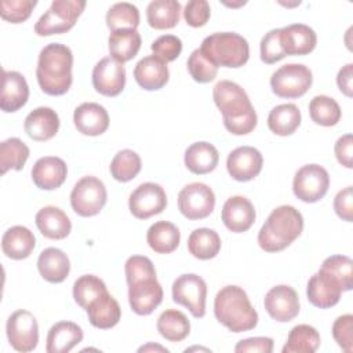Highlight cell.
Returning <instances> with one entry per match:
<instances>
[{
    "label": "cell",
    "mask_w": 353,
    "mask_h": 353,
    "mask_svg": "<svg viewBox=\"0 0 353 353\" xmlns=\"http://www.w3.org/2000/svg\"><path fill=\"white\" fill-rule=\"evenodd\" d=\"M212 98L222 113L223 125L230 134L245 135L256 127V112L247 92L237 83L218 81L212 90Z\"/></svg>",
    "instance_id": "6da1fadb"
},
{
    "label": "cell",
    "mask_w": 353,
    "mask_h": 353,
    "mask_svg": "<svg viewBox=\"0 0 353 353\" xmlns=\"http://www.w3.org/2000/svg\"><path fill=\"white\" fill-rule=\"evenodd\" d=\"M72 50L61 43L47 44L39 54L36 77L43 92L48 95H63L69 91L73 76Z\"/></svg>",
    "instance_id": "7a4b0ae2"
},
{
    "label": "cell",
    "mask_w": 353,
    "mask_h": 353,
    "mask_svg": "<svg viewBox=\"0 0 353 353\" xmlns=\"http://www.w3.org/2000/svg\"><path fill=\"white\" fill-rule=\"evenodd\" d=\"M216 320L232 332L254 330L258 324V313L251 305L247 292L239 285L222 287L214 299Z\"/></svg>",
    "instance_id": "3957f363"
},
{
    "label": "cell",
    "mask_w": 353,
    "mask_h": 353,
    "mask_svg": "<svg viewBox=\"0 0 353 353\" xmlns=\"http://www.w3.org/2000/svg\"><path fill=\"white\" fill-rule=\"evenodd\" d=\"M303 230V216L292 205L274 208L258 233V244L266 252H279L291 245Z\"/></svg>",
    "instance_id": "277c9868"
},
{
    "label": "cell",
    "mask_w": 353,
    "mask_h": 353,
    "mask_svg": "<svg viewBox=\"0 0 353 353\" xmlns=\"http://www.w3.org/2000/svg\"><path fill=\"white\" fill-rule=\"evenodd\" d=\"M200 50L218 68H240L250 58L248 41L234 32H216L207 36Z\"/></svg>",
    "instance_id": "5b68a950"
},
{
    "label": "cell",
    "mask_w": 353,
    "mask_h": 353,
    "mask_svg": "<svg viewBox=\"0 0 353 353\" xmlns=\"http://www.w3.org/2000/svg\"><path fill=\"white\" fill-rule=\"evenodd\" d=\"M84 8V0H54L36 22L34 33L39 36L66 33L74 26Z\"/></svg>",
    "instance_id": "8992f818"
},
{
    "label": "cell",
    "mask_w": 353,
    "mask_h": 353,
    "mask_svg": "<svg viewBox=\"0 0 353 353\" xmlns=\"http://www.w3.org/2000/svg\"><path fill=\"white\" fill-rule=\"evenodd\" d=\"M313 83L312 72L302 63L280 66L270 77L272 91L280 98H299L307 92Z\"/></svg>",
    "instance_id": "52a82bcc"
},
{
    "label": "cell",
    "mask_w": 353,
    "mask_h": 353,
    "mask_svg": "<svg viewBox=\"0 0 353 353\" xmlns=\"http://www.w3.org/2000/svg\"><path fill=\"white\" fill-rule=\"evenodd\" d=\"M108 193L103 182L97 176L87 175L77 181L70 193V205L80 216H94L106 204Z\"/></svg>",
    "instance_id": "ba28073f"
},
{
    "label": "cell",
    "mask_w": 353,
    "mask_h": 353,
    "mask_svg": "<svg viewBox=\"0 0 353 353\" xmlns=\"http://www.w3.org/2000/svg\"><path fill=\"white\" fill-rule=\"evenodd\" d=\"M207 284L194 273L178 276L172 283V301L189 309L193 317L201 319L205 314Z\"/></svg>",
    "instance_id": "9c48e42d"
},
{
    "label": "cell",
    "mask_w": 353,
    "mask_h": 353,
    "mask_svg": "<svg viewBox=\"0 0 353 353\" xmlns=\"http://www.w3.org/2000/svg\"><path fill=\"white\" fill-rule=\"evenodd\" d=\"M330 188L328 171L319 164H306L301 167L294 176V194L305 203H316L321 200Z\"/></svg>",
    "instance_id": "30bf717a"
},
{
    "label": "cell",
    "mask_w": 353,
    "mask_h": 353,
    "mask_svg": "<svg viewBox=\"0 0 353 353\" xmlns=\"http://www.w3.org/2000/svg\"><path fill=\"white\" fill-rule=\"evenodd\" d=\"M215 207V194L212 189L201 182H193L182 188L178 194V208L181 214L190 219L207 218Z\"/></svg>",
    "instance_id": "8fae6325"
},
{
    "label": "cell",
    "mask_w": 353,
    "mask_h": 353,
    "mask_svg": "<svg viewBox=\"0 0 353 353\" xmlns=\"http://www.w3.org/2000/svg\"><path fill=\"white\" fill-rule=\"evenodd\" d=\"M10 345L17 352H32L39 342V325L36 317L29 312L19 309L14 312L6 324Z\"/></svg>",
    "instance_id": "7c38bea8"
},
{
    "label": "cell",
    "mask_w": 353,
    "mask_h": 353,
    "mask_svg": "<svg viewBox=\"0 0 353 353\" xmlns=\"http://www.w3.org/2000/svg\"><path fill=\"white\" fill-rule=\"evenodd\" d=\"M167 207V194L164 189L154 182L141 183L128 199V208L138 219H148L163 212Z\"/></svg>",
    "instance_id": "4fadbf2b"
},
{
    "label": "cell",
    "mask_w": 353,
    "mask_h": 353,
    "mask_svg": "<svg viewBox=\"0 0 353 353\" xmlns=\"http://www.w3.org/2000/svg\"><path fill=\"white\" fill-rule=\"evenodd\" d=\"M163 301V288L156 276L143 277L128 284V303L139 316L150 314Z\"/></svg>",
    "instance_id": "5bb4252c"
},
{
    "label": "cell",
    "mask_w": 353,
    "mask_h": 353,
    "mask_svg": "<svg viewBox=\"0 0 353 353\" xmlns=\"http://www.w3.org/2000/svg\"><path fill=\"white\" fill-rule=\"evenodd\" d=\"M92 85L105 97L119 95L125 85V69L112 57L102 58L92 69Z\"/></svg>",
    "instance_id": "9a60e30c"
},
{
    "label": "cell",
    "mask_w": 353,
    "mask_h": 353,
    "mask_svg": "<svg viewBox=\"0 0 353 353\" xmlns=\"http://www.w3.org/2000/svg\"><path fill=\"white\" fill-rule=\"evenodd\" d=\"M263 305L269 316L279 323L291 321L299 313L298 294L292 287L285 284L270 288L265 295Z\"/></svg>",
    "instance_id": "2e32d148"
},
{
    "label": "cell",
    "mask_w": 353,
    "mask_h": 353,
    "mask_svg": "<svg viewBox=\"0 0 353 353\" xmlns=\"http://www.w3.org/2000/svg\"><path fill=\"white\" fill-rule=\"evenodd\" d=\"M342 292L343 290L339 281L321 269H319V272L309 279L306 287V295L309 302L320 309H328L335 306L339 302Z\"/></svg>",
    "instance_id": "e0dca14e"
},
{
    "label": "cell",
    "mask_w": 353,
    "mask_h": 353,
    "mask_svg": "<svg viewBox=\"0 0 353 353\" xmlns=\"http://www.w3.org/2000/svg\"><path fill=\"white\" fill-rule=\"evenodd\" d=\"M263 165L261 152L252 146H239L232 150L226 160L229 175L239 181L247 182L259 175Z\"/></svg>",
    "instance_id": "ac0fdd59"
},
{
    "label": "cell",
    "mask_w": 353,
    "mask_h": 353,
    "mask_svg": "<svg viewBox=\"0 0 353 353\" xmlns=\"http://www.w3.org/2000/svg\"><path fill=\"white\" fill-rule=\"evenodd\" d=\"M221 218L230 232L243 233L254 225L256 214L252 203L247 197L232 196L225 201Z\"/></svg>",
    "instance_id": "d6986e66"
},
{
    "label": "cell",
    "mask_w": 353,
    "mask_h": 353,
    "mask_svg": "<svg viewBox=\"0 0 353 353\" xmlns=\"http://www.w3.org/2000/svg\"><path fill=\"white\" fill-rule=\"evenodd\" d=\"M73 121L80 134L97 137L108 130L109 114L102 105L95 102H84L74 109Z\"/></svg>",
    "instance_id": "ffe728a7"
},
{
    "label": "cell",
    "mask_w": 353,
    "mask_h": 353,
    "mask_svg": "<svg viewBox=\"0 0 353 353\" xmlns=\"http://www.w3.org/2000/svg\"><path fill=\"white\" fill-rule=\"evenodd\" d=\"M134 77L138 85L146 91L163 88L170 79L168 66L156 55H148L138 61L134 68Z\"/></svg>",
    "instance_id": "44dd1931"
},
{
    "label": "cell",
    "mask_w": 353,
    "mask_h": 353,
    "mask_svg": "<svg viewBox=\"0 0 353 353\" xmlns=\"http://www.w3.org/2000/svg\"><path fill=\"white\" fill-rule=\"evenodd\" d=\"M68 175L66 163L55 156L39 159L32 168L33 183L43 190H54L59 188Z\"/></svg>",
    "instance_id": "7402d4cb"
},
{
    "label": "cell",
    "mask_w": 353,
    "mask_h": 353,
    "mask_svg": "<svg viewBox=\"0 0 353 353\" xmlns=\"http://www.w3.org/2000/svg\"><path fill=\"white\" fill-rule=\"evenodd\" d=\"M280 39L285 55H306L317 44L316 32L305 23H292L281 28Z\"/></svg>",
    "instance_id": "603a6c76"
},
{
    "label": "cell",
    "mask_w": 353,
    "mask_h": 353,
    "mask_svg": "<svg viewBox=\"0 0 353 353\" xmlns=\"http://www.w3.org/2000/svg\"><path fill=\"white\" fill-rule=\"evenodd\" d=\"M29 98V85L23 74L15 70H3V87L0 108L6 113H12L25 106Z\"/></svg>",
    "instance_id": "cb8c5ba5"
},
{
    "label": "cell",
    "mask_w": 353,
    "mask_h": 353,
    "mask_svg": "<svg viewBox=\"0 0 353 353\" xmlns=\"http://www.w3.org/2000/svg\"><path fill=\"white\" fill-rule=\"evenodd\" d=\"M23 128L30 139L37 142L48 141L59 130V117L54 109L40 106L26 116Z\"/></svg>",
    "instance_id": "d4e9b609"
},
{
    "label": "cell",
    "mask_w": 353,
    "mask_h": 353,
    "mask_svg": "<svg viewBox=\"0 0 353 353\" xmlns=\"http://www.w3.org/2000/svg\"><path fill=\"white\" fill-rule=\"evenodd\" d=\"M34 222L40 233L51 240H62L69 236L72 230L69 216L61 208L54 205H47L39 210Z\"/></svg>",
    "instance_id": "484cf974"
},
{
    "label": "cell",
    "mask_w": 353,
    "mask_h": 353,
    "mask_svg": "<svg viewBox=\"0 0 353 353\" xmlns=\"http://www.w3.org/2000/svg\"><path fill=\"white\" fill-rule=\"evenodd\" d=\"M83 330L73 321L55 323L48 334L46 350L48 353H68L83 341Z\"/></svg>",
    "instance_id": "4316f807"
},
{
    "label": "cell",
    "mask_w": 353,
    "mask_h": 353,
    "mask_svg": "<svg viewBox=\"0 0 353 353\" xmlns=\"http://www.w3.org/2000/svg\"><path fill=\"white\" fill-rule=\"evenodd\" d=\"M34 234L26 226L21 225L7 229L1 239L3 254L15 261L28 258L34 250Z\"/></svg>",
    "instance_id": "83f0119b"
},
{
    "label": "cell",
    "mask_w": 353,
    "mask_h": 353,
    "mask_svg": "<svg viewBox=\"0 0 353 353\" xmlns=\"http://www.w3.org/2000/svg\"><path fill=\"white\" fill-rule=\"evenodd\" d=\"M37 269L46 281L57 284L62 283L68 277L70 272V262L62 250L48 247L40 252Z\"/></svg>",
    "instance_id": "f1b7e54d"
},
{
    "label": "cell",
    "mask_w": 353,
    "mask_h": 353,
    "mask_svg": "<svg viewBox=\"0 0 353 353\" xmlns=\"http://www.w3.org/2000/svg\"><path fill=\"white\" fill-rule=\"evenodd\" d=\"M85 312L91 325L99 330H108L114 327L121 317L120 305L109 292L92 301L87 306Z\"/></svg>",
    "instance_id": "f546056e"
},
{
    "label": "cell",
    "mask_w": 353,
    "mask_h": 353,
    "mask_svg": "<svg viewBox=\"0 0 353 353\" xmlns=\"http://www.w3.org/2000/svg\"><path fill=\"white\" fill-rule=\"evenodd\" d=\"M186 168L197 175H204L214 171L219 161V153L216 148L205 141L192 143L185 152Z\"/></svg>",
    "instance_id": "4dcf8cb0"
},
{
    "label": "cell",
    "mask_w": 353,
    "mask_h": 353,
    "mask_svg": "<svg viewBox=\"0 0 353 353\" xmlns=\"http://www.w3.org/2000/svg\"><path fill=\"white\" fill-rule=\"evenodd\" d=\"M181 18V3L176 0H153L146 7V19L156 30L172 29Z\"/></svg>",
    "instance_id": "1f68e13d"
},
{
    "label": "cell",
    "mask_w": 353,
    "mask_h": 353,
    "mask_svg": "<svg viewBox=\"0 0 353 353\" xmlns=\"http://www.w3.org/2000/svg\"><path fill=\"white\" fill-rule=\"evenodd\" d=\"M146 241L154 252L171 254L179 245L181 233L174 223L167 221H159L148 229Z\"/></svg>",
    "instance_id": "d6a6232c"
},
{
    "label": "cell",
    "mask_w": 353,
    "mask_h": 353,
    "mask_svg": "<svg viewBox=\"0 0 353 353\" xmlns=\"http://www.w3.org/2000/svg\"><path fill=\"white\" fill-rule=\"evenodd\" d=\"M141 34L137 29H121L112 32L108 44L112 58L124 63L131 61L141 48Z\"/></svg>",
    "instance_id": "836d02e7"
},
{
    "label": "cell",
    "mask_w": 353,
    "mask_h": 353,
    "mask_svg": "<svg viewBox=\"0 0 353 353\" xmlns=\"http://www.w3.org/2000/svg\"><path fill=\"white\" fill-rule=\"evenodd\" d=\"M301 110L294 103H283L273 108L268 116L269 130L280 137L291 135L301 124Z\"/></svg>",
    "instance_id": "e575fe53"
},
{
    "label": "cell",
    "mask_w": 353,
    "mask_h": 353,
    "mask_svg": "<svg viewBox=\"0 0 353 353\" xmlns=\"http://www.w3.org/2000/svg\"><path fill=\"white\" fill-rule=\"evenodd\" d=\"M189 252L201 261L215 258L221 251L219 234L208 228L194 229L188 239Z\"/></svg>",
    "instance_id": "d590c367"
},
{
    "label": "cell",
    "mask_w": 353,
    "mask_h": 353,
    "mask_svg": "<svg viewBox=\"0 0 353 353\" xmlns=\"http://www.w3.org/2000/svg\"><path fill=\"white\" fill-rule=\"evenodd\" d=\"M157 331L170 342H181L189 335L190 323L181 310L168 309L159 316Z\"/></svg>",
    "instance_id": "8d00e7d4"
},
{
    "label": "cell",
    "mask_w": 353,
    "mask_h": 353,
    "mask_svg": "<svg viewBox=\"0 0 353 353\" xmlns=\"http://www.w3.org/2000/svg\"><path fill=\"white\" fill-rule=\"evenodd\" d=\"M320 346V335L317 330L307 324L295 325L283 346V353H313Z\"/></svg>",
    "instance_id": "74e56055"
},
{
    "label": "cell",
    "mask_w": 353,
    "mask_h": 353,
    "mask_svg": "<svg viewBox=\"0 0 353 353\" xmlns=\"http://www.w3.org/2000/svg\"><path fill=\"white\" fill-rule=\"evenodd\" d=\"M29 148L19 138H8L0 143V171H21L29 159Z\"/></svg>",
    "instance_id": "f35d334b"
},
{
    "label": "cell",
    "mask_w": 353,
    "mask_h": 353,
    "mask_svg": "<svg viewBox=\"0 0 353 353\" xmlns=\"http://www.w3.org/2000/svg\"><path fill=\"white\" fill-rule=\"evenodd\" d=\"M310 119L323 127L335 125L341 120V108L338 102L327 95H316L309 103Z\"/></svg>",
    "instance_id": "ab89813d"
},
{
    "label": "cell",
    "mask_w": 353,
    "mask_h": 353,
    "mask_svg": "<svg viewBox=\"0 0 353 353\" xmlns=\"http://www.w3.org/2000/svg\"><path fill=\"white\" fill-rule=\"evenodd\" d=\"M142 168L141 157L137 152L123 149L117 152L110 163V174L119 182H128L134 179Z\"/></svg>",
    "instance_id": "60d3db41"
},
{
    "label": "cell",
    "mask_w": 353,
    "mask_h": 353,
    "mask_svg": "<svg viewBox=\"0 0 353 353\" xmlns=\"http://www.w3.org/2000/svg\"><path fill=\"white\" fill-rule=\"evenodd\" d=\"M106 292H108L106 284L94 274L80 276L73 284L74 302L84 310L92 301H95L97 298H99Z\"/></svg>",
    "instance_id": "b9f144b4"
},
{
    "label": "cell",
    "mask_w": 353,
    "mask_h": 353,
    "mask_svg": "<svg viewBox=\"0 0 353 353\" xmlns=\"http://www.w3.org/2000/svg\"><path fill=\"white\" fill-rule=\"evenodd\" d=\"M106 25L112 32L137 29L139 25V11L131 3H114L106 12Z\"/></svg>",
    "instance_id": "7bdbcfd3"
},
{
    "label": "cell",
    "mask_w": 353,
    "mask_h": 353,
    "mask_svg": "<svg viewBox=\"0 0 353 353\" xmlns=\"http://www.w3.org/2000/svg\"><path fill=\"white\" fill-rule=\"evenodd\" d=\"M320 269L334 276L343 291H350L353 288V261L349 256L331 255L323 261Z\"/></svg>",
    "instance_id": "ee69618b"
},
{
    "label": "cell",
    "mask_w": 353,
    "mask_h": 353,
    "mask_svg": "<svg viewBox=\"0 0 353 353\" xmlns=\"http://www.w3.org/2000/svg\"><path fill=\"white\" fill-rule=\"evenodd\" d=\"M188 70L197 83H210L218 74V66L210 61L200 48H196L188 58Z\"/></svg>",
    "instance_id": "f6af8a7d"
},
{
    "label": "cell",
    "mask_w": 353,
    "mask_h": 353,
    "mask_svg": "<svg viewBox=\"0 0 353 353\" xmlns=\"http://www.w3.org/2000/svg\"><path fill=\"white\" fill-rule=\"evenodd\" d=\"M36 4V0H3L0 3V14L7 22L21 23L30 17Z\"/></svg>",
    "instance_id": "bcb514c9"
},
{
    "label": "cell",
    "mask_w": 353,
    "mask_h": 353,
    "mask_svg": "<svg viewBox=\"0 0 353 353\" xmlns=\"http://www.w3.org/2000/svg\"><path fill=\"white\" fill-rule=\"evenodd\" d=\"M153 55L160 58L161 61L171 62L175 61L182 52V41L178 36L174 34H163L157 37L150 46Z\"/></svg>",
    "instance_id": "7dc6e473"
},
{
    "label": "cell",
    "mask_w": 353,
    "mask_h": 353,
    "mask_svg": "<svg viewBox=\"0 0 353 353\" xmlns=\"http://www.w3.org/2000/svg\"><path fill=\"white\" fill-rule=\"evenodd\" d=\"M285 57L281 39H280V29L269 30L261 40V59L262 62L272 65L281 61Z\"/></svg>",
    "instance_id": "c3c4849f"
},
{
    "label": "cell",
    "mask_w": 353,
    "mask_h": 353,
    "mask_svg": "<svg viewBox=\"0 0 353 353\" xmlns=\"http://www.w3.org/2000/svg\"><path fill=\"white\" fill-rule=\"evenodd\" d=\"M124 272H125L127 284L134 283L137 280H141L143 277L156 276V269H154L152 261L148 256H143V255L130 256L125 261Z\"/></svg>",
    "instance_id": "681fc988"
},
{
    "label": "cell",
    "mask_w": 353,
    "mask_h": 353,
    "mask_svg": "<svg viewBox=\"0 0 353 353\" xmlns=\"http://www.w3.org/2000/svg\"><path fill=\"white\" fill-rule=\"evenodd\" d=\"M332 336L338 346L350 353L353 350V316L342 314L332 324Z\"/></svg>",
    "instance_id": "f907efd6"
},
{
    "label": "cell",
    "mask_w": 353,
    "mask_h": 353,
    "mask_svg": "<svg viewBox=\"0 0 353 353\" xmlns=\"http://www.w3.org/2000/svg\"><path fill=\"white\" fill-rule=\"evenodd\" d=\"M211 15L210 4L207 0H192L188 1L183 8V18L192 28L204 26Z\"/></svg>",
    "instance_id": "816d5d0a"
},
{
    "label": "cell",
    "mask_w": 353,
    "mask_h": 353,
    "mask_svg": "<svg viewBox=\"0 0 353 353\" xmlns=\"http://www.w3.org/2000/svg\"><path fill=\"white\" fill-rule=\"evenodd\" d=\"M273 339L268 336H254L241 339L234 346L236 353H272Z\"/></svg>",
    "instance_id": "f5cc1de1"
},
{
    "label": "cell",
    "mask_w": 353,
    "mask_h": 353,
    "mask_svg": "<svg viewBox=\"0 0 353 353\" xmlns=\"http://www.w3.org/2000/svg\"><path fill=\"white\" fill-rule=\"evenodd\" d=\"M334 210L336 215L346 221H353V189L352 186H346L345 189L339 190L334 199Z\"/></svg>",
    "instance_id": "db71d44e"
},
{
    "label": "cell",
    "mask_w": 353,
    "mask_h": 353,
    "mask_svg": "<svg viewBox=\"0 0 353 353\" xmlns=\"http://www.w3.org/2000/svg\"><path fill=\"white\" fill-rule=\"evenodd\" d=\"M335 157L339 164H342L346 168L353 167V135L345 134L335 142L334 146Z\"/></svg>",
    "instance_id": "11a10c76"
},
{
    "label": "cell",
    "mask_w": 353,
    "mask_h": 353,
    "mask_svg": "<svg viewBox=\"0 0 353 353\" xmlns=\"http://www.w3.org/2000/svg\"><path fill=\"white\" fill-rule=\"evenodd\" d=\"M336 84L343 95H346L347 98H352V95H353V63H346L345 66H342V69L338 72V76H336Z\"/></svg>",
    "instance_id": "9f6ffc18"
},
{
    "label": "cell",
    "mask_w": 353,
    "mask_h": 353,
    "mask_svg": "<svg viewBox=\"0 0 353 353\" xmlns=\"http://www.w3.org/2000/svg\"><path fill=\"white\" fill-rule=\"evenodd\" d=\"M150 350H159V352H164V353H168V349L160 346V345H153V343H148L142 347L138 349V352H150Z\"/></svg>",
    "instance_id": "6f0895ef"
},
{
    "label": "cell",
    "mask_w": 353,
    "mask_h": 353,
    "mask_svg": "<svg viewBox=\"0 0 353 353\" xmlns=\"http://www.w3.org/2000/svg\"><path fill=\"white\" fill-rule=\"evenodd\" d=\"M225 6H228V7H239V6H244L245 4V1H239V3H223Z\"/></svg>",
    "instance_id": "680465c9"
},
{
    "label": "cell",
    "mask_w": 353,
    "mask_h": 353,
    "mask_svg": "<svg viewBox=\"0 0 353 353\" xmlns=\"http://www.w3.org/2000/svg\"><path fill=\"white\" fill-rule=\"evenodd\" d=\"M280 4H283V6H285V7H294V6H299L301 1H295V3H280Z\"/></svg>",
    "instance_id": "91938a15"
}]
</instances>
